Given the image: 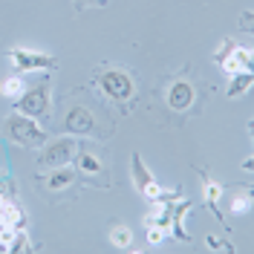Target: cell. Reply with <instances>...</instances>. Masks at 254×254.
<instances>
[{
    "instance_id": "23",
    "label": "cell",
    "mask_w": 254,
    "mask_h": 254,
    "mask_svg": "<svg viewBox=\"0 0 254 254\" xmlns=\"http://www.w3.org/2000/svg\"><path fill=\"white\" fill-rule=\"evenodd\" d=\"M75 3V12H84V9H101L107 0H72Z\"/></svg>"
},
{
    "instance_id": "13",
    "label": "cell",
    "mask_w": 254,
    "mask_h": 254,
    "mask_svg": "<svg viewBox=\"0 0 254 254\" xmlns=\"http://www.w3.org/2000/svg\"><path fill=\"white\" fill-rule=\"evenodd\" d=\"M0 222L9 225V228H15V231H20V228H26L29 217H26V211L20 208L17 199H9V202H0Z\"/></svg>"
},
{
    "instance_id": "17",
    "label": "cell",
    "mask_w": 254,
    "mask_h": 254,
    "mask_svg": "<svg viewBox=\"0 0 254 254\" xmlns=\"http://www.w3.org/2000/svg\"><path fill=\"white\" fill-rule=\"evenodd\" d=\"M23 90H26V87H23V78H20V75H9V78L0 84V95H3V98H17Z\"/></svg>"
},
{
    "instance_id": "12",
    "label": "cell",
    "mask_w": 254,
    "mask_h": 254,
    "mask_svg": "<svg viewBox=\"0 0 254 254\" xmlns=\"http://www.w3.org/2000/svg\"><path fill=\"white\" fill-rule=\"evenodd\" d=\"M75 171L84 176H104L107 174V168H104V162L95 156V153H90V150H84V147H78V153H75ZM107 179V176H104Z\"/></svg>"
},
{
    "instance_id": "8",
    "label": "cell",
    "mask_w": 254,
    "mask_h": 254,
    "mask_svg": "<svg viewBox=\"0 0 254 254\" xmlns=\"http://www.w3.org/2000/svg\"><path fill=\"white\" fill-rule=\"evenodd\" d=\"M159 211L165 214V220L171 222V234H174L179 243H190V234L185 231V214H188L193 202L190 199H179V196H171L165 202H156Z\"/></svg>"
},
{
    "instance_id": "19",
    "label": "cell",
    "mask_w": 254,
    "mask_h": 254,
    "mask_svg": "<svg viewBox=\"0 0 254 254\" xmlns=\"http://www.w3.org/2000/svg\"><path fill=\"white\" fill-rule=\"evenodd\" d=\"M35 246L29 243V234H26V228H20L15 231V240H12V246H9V254H20V252H32Z\"/></svg>"
},
{
    "instance_id": "11",
    "label": "cell",
    "mask_w": 254,
    "mask_h": 254,
    "mask_svg": "<svg viewBox=\"0 0 254 254\" xmlns=\"http://www.w3.org/2000/svg\"><path fill=\"white\" fill-rule=\"evenodd\" d=\"M38 179H41V185H44L47 193H61V190H66L78 179V171L69 168V165H61V168H52V171H41Z\"/></svg>"
},
{
    "instance_id": "6",
    "label": "cell",
    "mask_w": 254,
    "mask_h": 254,
    "mask_svg": "<svg viewBox=\"0 0 254 254\" xmlns=\"http://www.w3.org/2000/svg\"><path fill=\"white\" fill-rule=\"evenodd\" d=\"M214 61L222 72L228 75H237L243 69H252V49H243L237 41H222V47L217 49Z\"/></svg>"
},
{
    "instance_id": "14",
    "label": "cell",
    "mask_w": 254,
    "mask_h": 254,
    "mask_svg": "<svg viewBox=\"0 0 254 254\" xmlns=\"http://www.w3.org/2000/svg\"><path fill=\"white\" fill-rule=\"evenodd\" d=\"M202 196H205V205L214 211V217L217 220H222V208H220V196H222V188L211 179L208 174H202ZM225 222V220H222Z\"/></svg>"
},
{
    "instance_id": "1",
    "label": "cell",
    "mask_w": 254,
    "mask_h": 254,
    "mask_svg": "<svg viewBox=\"0 0 254 254\" xmlns=\"http://www.w3.org/2000/svg\"><path fill=\"white\" fill-rule=\"evenodd\" d=\"M93 81H95V90L107 101L119 104V107H127L133 101V95H136V78H133V72H127L125 66L101 64V66H95Z\"/></svg>"
},
{
    "instance_id": "9",
    "label": "cell",
    "mask_w": 254,
    "mask_h": 254,
    "mask_svg": "<svg viewBox=\"0 0 254 254\" xmlns=\"http://www.w3.org/2000/svg\"><path fill=\"white\" fill-rule=\"evenodd\" d=\"M130 179H133V188H136V193H139V196H144L150 205H153L159 196H162V188H159L156 176L144 168V162H142V156H139V153H133V156H130Z\"/></svg>"
},
{
    "instance_id": "20",
    "label": "cell",
    "mask_w": 254,
    "mask_h": 254,
    "mask_svg": "<svg viewBox=\"0 0 254 254\" xmlns=\"http://www.w3.org/2000/svg\"><path fill=\"white\" fill-rule=\"evenodd\" d=\"M252 208V196H249V190L246 193H237L234 199H231V214H246Z\"/></svg>"
},
{
    "instance_id": "21",
    "label": "cell",
    "mask_w": 254,
    "mask_h": 254,
    "mask_svg": "<svg viewBox=\"0 0 254 254\" xmlns=\"http://www.w3.org/2000/svg\"><path fill=\"white\" fill-rule=\"evenodd\" d=\"M205 246L211 249V252H228V254L234 252V246H228L225 240H217L214 234H208V237H205Z\"/></svg>"
},
{
    "instance_id": "18",
    "label": "cell",
    "mask_w": 254,
    "mask_h": 254,
    "mask_svg": "<svg viewBox=\"0 0 254 254\" xmlns=\"http://www.w3.org/2000/svg\"><path fill=\"white\" fill-rule=\"evenodd\" d=\"M9 199H17V182L15 176L0 174V202H9Z\"/></svg>"
},
{
    "instance_id": "16",
    "label": "cell",
    "mask_w": 254,
    "mask_h": 254,
    "mask_svg": "<svg viewBox=\"0 0 254 254\" xmlns=\"http://www.w3.org/2000/svg\"><path fill=\"white\" fill-rule=\"evenodd\" d=\"M107 237L116 249H130V243H133V231L127 228L125 222H113L110 231H107Z\"/></svg>"
},
{
    "instance_id": "5",
    "label": "cell",
    "mask_w": 254,
    "mask_h": 254,
    "mask_svg": "<svg viewBox=\"0 0 254 254\" xmlns=\"http://www.w3.org/2000/svg\"><path fill=\"white\" fill-rule=\"evenodd\" d=\"M64 130L69 136H95V139H104V133H107L87 104H72L66 110V116H64Z\"/></svg>"
},
{
    "instance_id": "3",
    "label": "cell",
    "mask_w": 254,
    "mask_h": 254,
    "mask_svg": "<svg viewBox=\"0 0 254 254\" xmlns=\"http://www.w3.org/2000/svg\"><path fill=\"white\" fill-rule=\"evenodd\" d=\"M15 110L23 113V116H29V119L47 122L49 116H52V81L41 78L35 87H26L15 98Z\"/></svg>"
},
{
    "instance_id": "7",
    "label": "cell",
    "mask_w": 254,
    "mask_h": 254,
    "mask_svg": "<svg viewBox=\"0 0 254 254\" xmlns=\"http://www.w3.org/2000/svg\"><path fill=\"white\" fill-rule=\"evenodd\" d=\"M6 58L12 61L17 72H32V69H41V72H52L58 61L47 55V52H35V49H26V47H15L6 52Z\"/></svg>"
},
{
    "instance_id": "15",
    "label": "cell",
    "mask_w": 254,
    "mask_h": 254,
    "mask_svg": "<svg viewBox=\"0 0 254 254\" xmlns=\"http://www.w3.org/2000/svg\"><path fill=\"white\" fill-rule=\"evenodd\" d=\"M254 84V72L252 69H243V72H237V75H231V84H228V90H225V95L228 98H240L243 93H249Z\"/></svg>"
},
{
    "instance_id": "2",
    "label": "cell",
    "mask_w": 254,
    "mask_h": 254,
    "mask_svg": "<svg viewBox=\"0 0 254 254\" xmlns=\"http://www.w3.org/2000/svg\"><path fill=\"white\" fill-rule=\"evenodd\" d=\"M0 133H3L12 144L26 147V150H38V147L49 139L47 130L41 127L38 119H29V116H23V113H17V110L0 122Z\"/></svg>"
},
{
    "instance_id": "10",
    "label": "cell",
    "mask_w": 254,
    "mask_h": 254,
    "mask_svg": "<svg viewBox=\"0 0 254 254\" xmlns=\"http://www.w3.org/2000/svg\"><path fill=\"white\" fill-rule=\"evenodd\" d=\"M168 107L176 113H185L193 107V101H196V90H193V84L188 78H176L171 81V87H168Z\"/></svg>"
},
{
    "instance_id": "4",
    "label": "cell",
    "mask_w": 254,
    "mask_h": 254,
    "mask_svg": "<svg viewBox=\"0 0 254 254\" xmlns=\"http://www.w3.org/2000/svg\"><path fill=\"white\" fill-rule=\"evenodd\" d=\"M78 136H64V139H52L44 142L38 147V159H35V168L38 171H52V168H61V165H72V159L78 153Z\"/></svg>"
},
{
    "instance_id": "22",
    "label": "cell",
    "mask_w": 254,
    "mask_h": 254,
    "mask_svg": "<svg viewBox=\"0 0 254 254\" xmlns=\"http://www.w3.org/2000/svg\"><path fill=\"white\" fill-rule=\"evenodd\" d=\"M144 228H147V243H150V246H162V240L168 237L159 225H144Z\"/></svg>"
},
{
    "instance_id": "24",
    "label": "cell",
    "mask_w": 254,
    "mask_h": 254,
    "mask_svg": "<svg viewBox=\"0 0 254 254\" xmlns=\"http://www.w3.org/2000/svg\"><path fill=\"white\" fill-rule=\"evenodd\" d=\"M240 26H243L246 32H252V12H246V15L240 17Z\"/></svg>"
}]
</instances>
